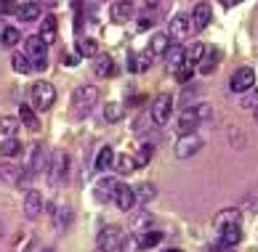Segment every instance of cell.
I'll return each instance as SVG.
<instances>
[{
    "instance_id": "cell-20",
    "label": "cell",
    "mask_w": 258,
    "mask_h": 252,
    "mask_svg": "<svg viewBox=\"0 0 258 252\" xmlns=\"http://www.w3.org/2000/svg\"><path fill=\"white\" fill-rule=\"evenodd\" d=\"M48 167V151H45L43 143H35L32 157H30V173H40Z\"/></svg>"
},
{
    "instance_id": "cell-49",
    "label": "cell",
    "mask_w": 258,
    "mask_h": 252,
    "mask_svg": "<svg viewBox=\"0 0 258 252\" xmlns=\"http://www.w3.org/2000/svg\"><path fill=\"white\" fill-rule=\"evenodd\" d=\"M0 3H3V6H14L16 0H0Z\"/></svg>"
},
{
    "instance_id": "cell-37",
    "label": "cell",
    "mask_w": 258,
    "mask_h": 252,
    "mask_svg": "<svg viewBox=\"0 0 258 252\" xmlns=\"http://www.w3.org/2000/svg\"><path fill=\"white\" fill-rule=\"evenodd\" d=\"M93 69H96L99 77H109L114 72V61L109 56H96V66H93Z\"/></svg>"
},
{
    "instance_id": "cell-34",
    "label": "cell",
    "mask_w": 258,
    "mask_h": 252,
    "mask_svg": "<svg viewBox=\"0 0 258 252\" xmlns=\"http://www.w3.org/2000/svg\"><path fill=\"white\" fill-rule=\"evenodd\" d=\"M0 154H3V157H19V154H22V141L19 138H6L3 143H0Z\"/></svg>"
},
{
    "instance_id": "cell-24",
    "label": "cell",
    "mask_w": 258,
    "mask_h": 252,
    "mask_svg": "<svg viewBox=\"0 0 258 252\" xmlns=\"http://www.w3.org/2000/svg\"><path fill=\"white\" fill-rule=\"evenodd\" d=\"M51 220H53V228H56V231H67V228H70V223H72V210L67 207V205L56 207L53 215H51Z\"/></svg>"
},
{
    "instance_id": "cell-27",
    "label": "cell",
    "mask_w": 258,
    "mask_h": 252,
    "mask_svg": "<svg viewBox=\"0 0 258 252\" xmlns=\"http://www.w3.org/2000/svg\"><path fill=\"white\" fill-rule=\"evenodd\" d=\"M168 48H170V37H168L165 32L152 35V40H149V53H152V56H165Z\"/></svg>"
},
{
    "instance_id": "cell-21",
    "label": "cell",
    "mask_w": 258,
    "mask_h": 252,
    "mask_svg": "<svg viewBox=\"0 0 258 252\" xmlns=\"http://www.w3.org/2000/svg\"><path fill=\"white\" fill-rule=\"evenodd\" d=\"M165 64L170 66V69H178V66H184L186 64V48H181V45H170L168 51H165Z\"/></svg>"
},
{
    "instance_id": "cell-39",
    "label": "cell",
    "mask_w": 258,
    "mask_h": 252,
    "mask_svg": "<svg viewBox=\"0 0 258 252\" xmlns=\"http://www.w3.org/2000/svg\"><path fill=\"white\" fill-rule=\"evenodd\" d=\"M203 56H205V45L203 43H192V45H189V51H186V64L195 66V64H200Z\"/></svg>"
},
{
    "instance_id": "cell-10",
    "label": "cell",
    "mask_w": 258,
    "mask_h": 252,
    "mask_svg": "<svg viewBox=\"0 0 258 252\" xmlns=\"http://www.w3.org/2000/svg\"><path fill=\"white\" fill-rule=\"evenodd\" d=\"M189 32H192V19L184 16V14H178L170 19V24H168V37L170 40H186Z\"/></svg>"
},
{
    "instance_id": "cell-23",
    "label": "cell",
    "mask_w": 258,
    "mask_h": 252,
    "mask_svg": "<svg viewBox=\"0 0 258 252\" xmlns=\"http://www.w3.org/2000/svg\"><path fill=\"white\" fill-rule=\"evenodd\" d=\"M75 48H78L80 59H96V56H99V43L93 40V37H80Z\"/></svg>"
},
{
    "instance_id": "cell-5",
    "label": "cell",
    "mask_w": 258,
    "mask_h": 252,
    "mask_svg": "<svg viewBox=\"0 0 258 252\" xmlns=\"http://www.w3.org/2000/svg\"><path fill=\"white\" fill-rule=\"evenodd\" d=\"M170 114H173V96H168V93L155 96V101H152V120L157 125H168Z\"/></svg>"
},
{
    "instance_id": "cell-9",
    "label": "cell",
    "mask_w": 258,
    "mask_h": 252,
    "mask_svg": "<svg viewBox=\"0 0 258 252\" xmlns=\"http://www.w3.org/2000/svg\"><path fill=\"white\" fill-rule=\"evenodd\" d=\"M0 178L6 183H14V186H24V183L30 181V173L22 170L14 162H0Z\"/></svg>"
},
{
    "instance_id": "cell-31",
    "label": "cell",
    "mask_w": 258,
    "mask_h": 252,
    "mask_svg": "<svg viewBox=\"0 0 258 252\" xmlns=\"http://www.w3.org/2000/svg\"><path fill=\"white\" fill-rule=\"evenodd\" d=\"M162 241V234L160 231H141V234H136V244L141 247V249H149V247H157Z\"/></svg>"
},
{
    "instance_id": "cell-28",
    "label": "cell",
    "mask_w": 258,
    "mask_h": 252,
    "mask_svg": "<svg viewBox=\"0 0 258 252\" xmlns=\"http://www.w3.org/2000/svg\"><path fill=\"white\" fill-rule=\"evenodd\" d=\"M112 170H117L120 176H131V173H133V170H139V167H136V159H133L131 154H120V157H114Z\"/></svg>"
},
{
    "instance_id": "cell-40",
    "label": "cell",
    "mask_w": 258,
    "mask_h": 252,
    "mask_svg": "<svg viewBox=\"0 0 258 252\" xmlns=\"http://www.w3.org/2000/svg\"><path fill=\"white\" fill-rule=\"evenodd\" d=\"M152 151H155V149H152V143H144V146L139 149V157H133V159H136V167H144V164L152 159Z\"/></svg>"
},
{
    "instance_id": "cell-6",
    "label": "cell",
    "mask_w": 258,
    "mask_h": 252,
    "mask_svg": "<svg viewBox=\"0 0 258 252\" xmlns=\"http://www.w3.org/2000/svg\"><path fill=\"white\" fill-rule=\"evenodd\" d=\"M72 104H75V109L88 112L93 104H99V88L96 85H83V88L72 93Z\"/></svg>"
},
{
    "instance_id": "cell-35",
    "label": "cell",
    "mask_w": 258,
    "mask_h": 252,
    "mask_svg": "<svg viewBox=\"0 0 258 252\" xmlns=\"http://www.w3.org/2000/svg\"><path fill=\"white\" fill-rule=\"evenodd\" d=\"M19 40H22V35H19L16 27H3V32H0V43H3L6 48L19 45Z\"/></svg>"
},
{
    "instance_id": "cell-4",
    "label": "cell",
    "mask_w": 258,
    "mask_h": 252,
    "mask_svg": "<svg viewBox=\"0 0 258 252\" xmlns=\"http://www.w3.org/2000/svg\"><path fill=\"white\" fill-rule=\"evenodd\" d=\"M45 170H48L51 186H59V183L64 181V176H67V170H70V154H67V151H53Z\"/></svg>"
},
{
    "instance_id": "cell-36",
    "label": "cell",
    "mask_w": 258,
    "mask_h": 252,
    "mask_svg": "<svg viewBox=\"0 0 258 252\" xmlns=\"http://www.w3.org/2000/svg\"><path fill=\"white\" fill-rule=\"evenodd\" d=\"M19 122L16 117H0V133L6 135V138H16V130H19Z\"/></svg>"
},
{
    "instance_id": "cell-12",
    "label": "cell",
    "mask_w": 258,
    "mask_h": 252,
    "mask_svg": "<svg viewBox=\"0 0 258 252\" xmlns=\"http://www.w3.org/2000/svg\"><path fill=\"white\" fill-rule=\"evenodd\" d=\"M200 122H203V120H200V114H197L195 106H186V109L178 112V130H181V135L195 133Z\"/></svg>"
},
{
    "instance_id": "cell-14",
    "label": "cell",
    "mask_w": 258,
    "mask_h": 252,
    "mask_svg": "<svg viewBox=\"0 0 258 252\" xmlns=\"http://www.w3.org/2000/svg\"><path fill=\"white\" fill-rule=\"evenodd\" d=\"M189 19H192V30L200 32V30H205V27L210 24V19H213V11H210V6H208V3H197Z\"/></svg>"
},
{
    "instance_id": "cell-41",
    "label": "cell",
    "mask_w": 258,
    "mask_h": 252,
    "mask_svg": "<svg viewBox=\"0 0 258 252\" xmlns=\"http://www.w3.org/2000/svg\"><path fill=\"white\" fill-rule=\"evenodd\" d=\"M192 74H195V66L184 64V66H178V69H176V80H178L181 85H186L189 80H192Z\"/></svg>"
},
{
    "instance_id": "cell-43",
    "label": "cell",
    "mask_w": 258,
    "mask_h": 252,
    "mask_svg": "<svg viewBox=\"0 0 258 252\" xmlns=\"http://www.w3.org/2000/svg\"><path fill=\"white\" fill-rule=\"evenodd\" d=\"M240 106H245V109H253V106H258V91L250 88V93H245V96H242Z\"/></svg>"
},
{
    "instance_id": "cell-7",
    "label": "cell",
    "mask_w": 258,
    "mask_h": 252,
    "mask_svg": "<svg viewBox=\"0 0 258 252\" xmlns=\"http://www.w3.org/2000/svg\"><path fill=\"white\" fill-rule=\"evenodd\" d=\"M203 149V138L195 133H186V135H181L178 143H176V157L178 159H189V157H195V154Z\"/></svg>"
},
{
    "instance_id": "cell-1",
    "label": "cell",
    "mask_w": 258,
    "mask_h": 252,
    "mask_svg": "<svg viewBox=\"0 0 258 252\" xmlns=\"http://www.w3.org/2000/svg\"><path fill=\"white\" fill-rule=\"evenodd\" d=\"M45 45L37 35H32V37H27L24 40V56L30 59V64H32V69H45L48 66V53H45Z\"/></svg>"
},
{
    "instance_id": "cell-26",
    "label": "cell",
    "mask_w": 258,
    "mask_h": 252,
    "mask_svg": "<svg viewBox=\"0 0 258 252\" xmlns=\"http://www.w3.org/2000/svg\"><path fill=\"white\" fill-rule=\"evenodd\" d=\"M149 64H152V53L144 51V53H128V69L131 72H144L149 69Z\"/></svg>"
},
{
    "instance_id": "cell-29",
    "label": "cell",
    "mask_w": 258,
    "mask_h": 252,
    "mask_svg": "<svg viewBox=\"0 0 258 252\" xmlns=\"http://www.w3.org/2000/svg\"><path fill=\"white\" fill-rule=\"evenodd\" d=\"M16 16L22 19V22H37L40 16V3H22L16 8Z\"/></svg>"
},
{
    "instance_id": "cell-52",
    "label": "cell",
    "mask_w": 258,
    "mask_h": 252,
    "mask_svg": "<svg viewBox=\"0 0 258 252\" xmlns=\"http://www.w3.org/2000/svg\"><path fill=\"white\" fill-rule=\"evenodd\" d=\"M96 252H104V249H96Z\"/></svg>"
},
{
    "instance_id": "cell-46",
    "label": "cell",
    "mask_w": 258,
    "mask_h": 252,
    "mask_svg": "<svg viewBox=\"0 0 258 252\" xmlns=\"http://www.w3.org/2000/svg\"><path fill=\"white\" fill-rule=\"evenodd\" d=\"M59 3H61V0H40V6H45V8H56Z\"/></svg>"
},
{
    "instance_id": "cell-18",
    "label": "cell",
    "mask_w": 258,
    "mask_h": 252,
    "mask_svg": "<svg viewBox=\"0 0 258 252\" xmlns=\"http://www.w3.org/2000/svg\"><path fill=\"white\" fill-rule=\"evenodd\" d=\"M218 241H221V247H237L242 241V228L240 226H226L218 231Z\"/></svg>"
},
{
    "instance_id": "cell-44",
    "label": "cell",
    "mask_w": 258,
    "mask_h": 252,
    "mask_svg": "<svg viewBox=\"0 0 258 252\" xmlns=\"http://www.w3.org/2000/svg\"><path fill=\"white\" fill-rule=\"evenodd\" d=\"M152 24H155V19H152V16H147V14L139 19V27H141V30H149Z\"/></svg>"
},
{
    "instance_id": "cell-32",
    "label": "cell",
    "mask_w": 258,
    "mask_h": 252,
    "mask_svg": "<svg viewBox=\"0 0 258 252\" xmlns=\"http://www.w3.org/2000/svg\"><path fill=\"white\" fill-rule=\"evenodd\" d=\"M112 162H114V151H112V146H101L99 154H96V170H99V173L112 170Z\"/></svg>"
},
{
    "instance_id": "cell-3",
    "label": "cell",
    "mask_w": 258,
    "mask_h": 252,
    "mask_svg": "<svg viewBox=\"0 0 258 252\" xmlns=\"http://www.w3.org/2000/svg\"><path fill=\"white\" fill-rule=\"evenodd\" d=\"M125 244H128V239L122 236V228L120 226L101 228V234H99V249L114 252V249H125Z\"/></svg>"
},
{
    "instance_id": "cell-2",
    "label": "cell",
    "mask_w": 258,
    "mask_h": 252,
    "mask_svg": "<svg viewBox=\"0 0 258 252\" xmlns=\"http://www.w3.org/2000/svg\"><path fill=\"white\" fill-rule=\"evenodd\" d=\"M30 99H32V106L35 109H40V112H45V109H51V106L56 104V88L51 82H35L32 88H30Z\"/></svg>"
},
{
    "instance_id": "cell-50",
    "label": "cell",
    "mask_w": 258,
    "mask_h": 252,
    "mask_svg": "<svg viewBox=\"0 0 258 252\" xmlns=\"http://www.w3.org/2000/svg\"><path fill=\"white\" fill-rule=\"evenodd\" d=\"M165 252H181V249H176V247H173V249H165Z\"/></svg>"
},
{
    "instance_id": "cell-51",
    "label": "cell",
    "mask_w": 258,
    "mask_h": 252,
    "mask_svg": "<svg viewBox=\"0 0 258 252\" xmlns=\"http://www.w3.org/2000/svg\"><path fill=\"white\" fill-rule=\"evenodd\" d=\"M255 120H258V106H255Z\"/></svg>"
},
{
    "instance_id": "cell-13",
    "label": "cell",
    "mask_w": 258,
    "mask_h": 252,
    "mask_svg": "<svg viewBox=\"0 0 258 252\" xmlns=\"http://www.w3.org/2000/svg\"><path fill=\"white\" fill-rule=\"evenodd\" d=\"M56 35H59V22H56V16H53V14L43 16V19H40V32H37V37H40L45 45H51V43H56Z\"/></svg>"
},
{
    "instance_id": "cell-30",
    "label": "cell",
    "mask_w": 258,
    "mask_h": 252,
    "mask_svg": "<svg viewBox=\"0 0 258 252\" xmlns=\"http://www.w3.org/2000/svg\"><path fill=\"white\" fill-rule=\"evenodd\" d=\"M122 117H125V104H117V101L104 104V120L107 122H120Z\"/></svg>"
},
{
    "instance_id": "cell-25",
    "label": "cell",
    "mask_w": 258,
    "mask_h": 252,
    "mask_svg": "<svg viewBox=\"0 0 258 252\" xmlns=\"http://www.w3.org/2000/svg\"><path fill=\"white\" fill-rule=\"evenodd\" d=\"M19 122L27 125L30 130H37L40 128V120H37V114L30 104H19Z\"/></svg>"
},
{
    "instance_id": "cell-8",
    "label": "cell",
    "mask_w": 258,
    "mask_h": 252,
    "mask_svg": "<svg viewBox=\"0 0 258 252\" xmlns=\"http://www.w3.org/2000/svg\"><path fill=\"white\" fill-rule=\"evenodd\" d=\"M253 82H255V72L250 66H240V69L232 74V80H229V88L234 93H245V91L253 88Z\"/></svg>"
},
{
    "instance_id": "cell-48",
    "label": "cell",
    "mask_w": 258,
    "mask_h": 252,
    "mask_svg": "<svg viewBox=\"0 0 258 252\" xmlns=\"http://www.w3.org/2000/svg\"><path fill=\"white\" fill-rule=\"evenodd\" d=\"M144 3H147V6H149V8H155V6H157V3H160V0H144Z\"/></svg>"
},
{
    "instance_id": "cell-38",
    "label": "cell",
    "mask_w": 258,
    "mask_h": 252,
    "mask_svg": "<svg viewBox=\"0 0 258 252\" xmlns=\"http://www.w3.org/2000/svg\"><path fill=\"white\" fill-rule=\"evenodd\" d=\"M11 66H14V72H19V74H30L32 72V64H30V59H27L24 53H14Z\"/></svg>"
},
{
    "instance_id": "cell-15",
    "label": "cell",
    "mask_w": 258,
    "mask_h": 252,
    "mask_svg": "<svg viewBox=\"0 0 258 252\" xmlns=\"http://www.w3.org/2000/svg\"><path fill=\"white\" fill-rule=\"evenodd\" d=\"M114 205H117V210H122V212H131L133 205H136V197H133V186H125V183H120L117 191H114Z\"/></svg>"
},
{
    "instance_id": "cell-17",
    "label": "cell",
    "mask_w": 258,
    "mask_h": 252,
    "mask_svg": "<svg viewBox=\"0 0 258 252\" xmlns=\"http://www.w3.org/2000/svg\"><path fill=\"white\" fill-rule=\"evenodd\" d=\"M213 226H216V231H221V228H226V226H240V210H234V207L221 210V212L213 218Z\"/></svg>"
},
{
    "instance_id": "cell-42",
    "label": "cell",
    "mask_w": 258,
    "mask_h": 252,
    "mask_svg": "<svg viewBox=\"0 0 258 252\" xmlns=\"http://www.w3.org/2000/svg\"><path fill=\"white\" fill-rule=\"evenodd\" d=\"M147 226H152V215H147V210H144L136 220H133V231L141 234V231H147Z\"/></svg>"
},
{
    "instance_id": "cell-19",
    "label": "cell",
    "mask_w": 258,
    "mask_h": 252,
    "mask_svg": "<svg viewBox=\"0 0 258 252\" xmlns=\"http://www.w3.org/2000/svg\"><path fill=\"white\" fill-rule=\"evenodd\" d=\"M218 59H221V51H218V48H205V56L203 59H200V64H197V72L200 74H210L218 66Z\"/></svg>"
},
{
    "instance_id": "cell-22",
    "label": "cell",
    "mask_w": 258,
    "mask_h": 252,
    "mask_svg": "<svg viewBox=\"0 0 258 252\" xmlns=\"http://www.w3.org/2000/svg\"><path fill=\"white\" fill-rule=\"evenodd\" d=\"M117 178H101L99 181V186H96V199L99 202H109L114 199V191H117Z\"/></svg>"
},
{
    "instance_id": "cell-16",
    "label": "cell",
    "mask_w": 258,
    "mask_h": 252,
    "mask_svg": "<svg viewBox=\"0 0 258 252\" xmlns=\"http://www.w3.org/2000/svg\"><path fill=\"white\" fill-rule=\"evenodd\" d=\"M133 14H136V8H133L131 0H117V3L109 8V16H112L117 24H122V22H128V19H133Z\"/></svg>"
},
{
    "instance_id": "cell-11",
    "label": "cell",
    "mask_w": 258,
    "mask_h": 252,
    "mask_svg": "<svg viewBox=\"0 0 258 252\" xmlns=\"http://www.w3.org/2000/svg\"><path fill=\"white\" fill-rule=\"evenodd\" d=\"M43 205H45L43 194L30 189V191H27V197H24V215L30 220H37V218H40V212H43Z\"/></svg>"
},
{
    "instance_id": "cell-33",
    "label": "cell",
    "mask_w": 258,
    "mask_h": 252,
    "mask_svg": "<svg viewBox=\"0 0 258 252\" xmlns=\"http://www.w3.org/2000/svg\"><path fill=\"white\" fill-rule=\"evenodd\" d=\"M155 186L152 183H141V186H136L133 189V197H136V202H141V205H147V202H152L155 199Z\"/></svg>"
},
{
    "instance_id": "cell-47",
    "label": "cell",
    "mask_w": 258,
    "mask_h": 252,
    "mask_svg": "<svg viewBox=\"0 0 258 252\" xmlns=\"http://www.w3.org/2000/svg\"><path fill=\"white\" fill-rule=\"evenodd\" d=\"M237 3H242V0H221V6H226V8L229 6H237Z\"/></svg>"
},
{
    "instance_id": "cell-45",
    "label": "cell",
    "mask_w": 258,
    "mask_h": 252,
    "mask_svg": "<svg viewBox=\"0 0 258 252\" xmlns=\"http://www.w3.org/2000/svg\"><path fill=\"white\" fill-rule=\"evenodd\" d=\"M64 64L67 66H75V64H78V56H75V53H64Z\"/></svg>"
}]
</instances>
